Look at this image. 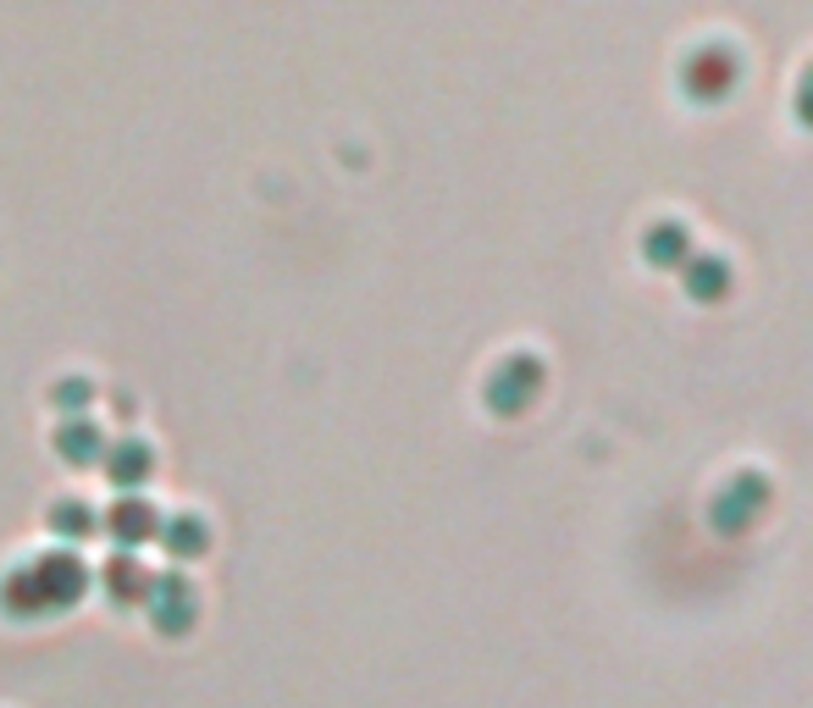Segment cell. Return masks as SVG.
<instances>
[{"mask_svg": "<svg viewBox=\"0 0 813 708\" xmlns=\"http://www.w3.org/2000/svg\"><path fill=\"white\" fill-rule=\"evenodd\" d=\"M167 543H172V548H183V543L194 548V543H200V521H194V515H189V521L178 515V521H172V532H167Z\"/></svg>", "mask_w": 813, "mask_h": 708, "instance_id": "277c9868", "label": "cell"}, {"mask_svg": "<svg viewBox=\"0 0 813 708\" xmlns=\"http://www.w3.org/2000/svg\"><path fill=\"white\" fill-rule=\"evenodd\" d=\"M67 454H78V460L95 454V449H89V427H73V432H67Z\"/></svg>", "mask_w": 813, "mask_h": 708, "instance_id": "5b68a950", "label": "cell"}, {"mask_svg": "<svg viewBox=\"0 0 813 708\" xmlns=\"http://www.w3.org/2000/svg\"><path fill=\"white\" fill-rule=\"evenodd\" d=\"M133 587L145 592V570H139L133 559H111V592H117V598H128Z\"/></svg>", "mask_w": 813, "mask_h": 708, "instance_id": "7a4b0ae2", "label": "cell"}, {"mask_svg": "<svg viewBox=\"0 0 813 708\" xmlns=\"http://www.w3.org/2000/svg\"><path fill=\"white\" fill-rule=\"evenodd\" d=\"M111 526H117V537H145V532L156 526V515H150V504H133V498H122V504L111 509Z\"/></svg>", "mask_w": 813, "mask_h": 708, "instance_id": "6da1fadb", "label": "cell"}, {"mask_svg": "<svg viewBox=\"0 0 813 708\" xmlns=\"http://www.w3.org/2000/svg\"><path fill=\"white\" fill-rule=\"evenodd\" d=\"M145 465H150V454H145L139 443H122V454H117V476H122V482H128L133 471L145 476Z\"/></svg>", "mask_w": 813, "mask_h": 708, "instance_id": "3957f363", "label": "cell"}]
</instances>
